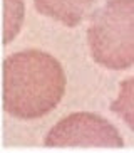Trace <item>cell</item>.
Listing matches in <instances>:
<instances>
[{"instance_id":"6","label":"cell","mask_w":134,"mask_h":153,"mask_svg":"<svg viewBox=\"0 0 134 153\" xmlns=\"http://www.w3.org/2000/svg\"><path fill=\"white\" fill-rule=\"evenodd\" d=\"M24 19L22 0H5V44L17 36Z\"/></svg>"},{"instance_id":"3","label":"cell","mask_w":134,"mask_h":153,"mask_svg":"<svg viewBox=\"0 0 134 153\" xmlns=\"http://www.w3.org/2000/svg\"><path fill=\"white\" fill-rule=\"evenodd\" d=\"M47 146H112L122 148L124 141L116 126L96 113H72L62 118L45 136Z\"/></svg>"},{"instance_id":"2","label":"cell","mask_w":134,"mask_h":153,"mask_svg":"<svg viewBox=\"0 0 134 153\" xmlns=\"http://www.w3.org/2000/svg\"><path fill=\"white\" fill-rule=\"evenodd\" d=\"M91 56L99 66L124 71L134 66V0H106L91 15Z\"/></svg>"},{"instance_id":"4","label":"cell","mask_w":134,"mask_h":153,"mask_svg":"<svg viewBox=\"0 0 134 153\" xmlns=\"http://www.w3.org/2000/svg\"><path fill=\"white\" fill-rule=\"evenodd\" d=\"M94 4L96 0H34L37 12L55 19L67 27L79 25Z\"/></svg>"},{"instance_id":"5","label":"cell","mask_w":134,"mask_h":153,"mask_svg":"<svg viewBox=\"0 0 134 153\" xmlns=\"http://www.w3.org/2000/svg\"><path fill=\"white\" fill-rule=\"evenodd\" d=\"M111 111L134 131V76L121 82L119 96L111 103Z\"/></svg>"},{"instance_id":"1","label":"cell","mask_w":134,"mask_h":153,"mask_svg":"<svg viewBox=\"0 0 134 153\" xmlns=\"http://www.w3.org/2000/svg\"><path fill=\"white\" fill-rule=\"evenodd\" d=\"M66 84L60 62L44 51H20L4 61V108L18 120H35L54 111Z\"/></svg>"}]
</instances>
